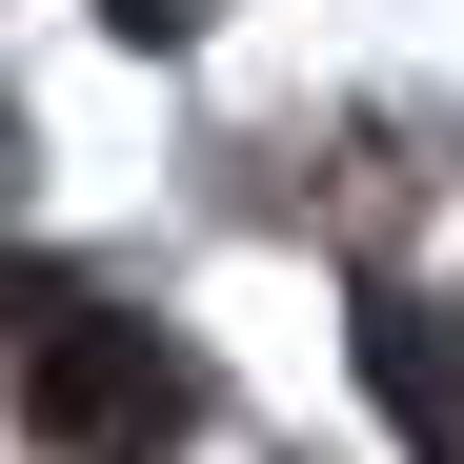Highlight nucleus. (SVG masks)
<instances>
[{
	"mask_svg": "<svg viewBox=\"0 0 464 464\" xmlns=\"http://www.w3.org/2000/svg\"><path fill=\"white\" fill-rule=\"evenodd\" d=\"M21 404H41V444H61V464H162V444L202 424V363H182L162 324H102V303H61V324L21 343Z\"/></svg>",
	"mask_w": 464,
	"mask_h": 464,
	"instance_id": "obj_1",
	"label": "nucleus"
},
{
	"mask_svg": "<svg viewBox=\"0 0 464 464\" xmlns=\"http://www.w3.org/2000/svg\"><path fill=\"white\" fill-rule=\"evenodd\" d=\"M363 383H383V424H404L424 464H464V324H444V303L383 283V303H363Z\"/></svg>",
	"mask_w": 464,
	"mask_h": 464,
	"instance_id": "obj_2",
	"label": "nucleus"
},
{
	"mask_svg": "<svg viewBox=\"0 0 464 464\" xmlns=\"http://www.w3.org/2000/svg\"><path fill=\"white\" fill-rule=\"evenodd\" d=\"M102 21H121V41H182V21H202V0H102Z\"/></svg>",
	"mask_w": 464,
	"mask_h": 464,
	"instance_id": "obj_3",
	"label": "nucleus"
}]
</instances>
